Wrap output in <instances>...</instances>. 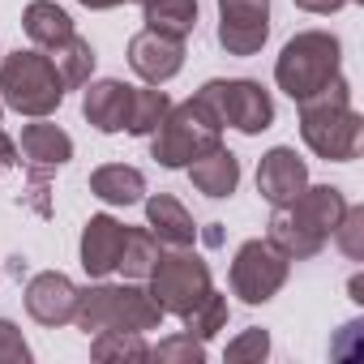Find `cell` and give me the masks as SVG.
Returning <instances> with one entry per match:
<instances>
[{"label": "cell", "mask_w": 364, "mask_h": 364, "mask_svg": "<svg viewBox=\"0 0 364 364\" xmlns=\"http://www.w3.org/2000/svg\"><path fill=\"white\" fill-rule=\"evenodd\" d=\"M360 133H364V116L351 107V86L343 73L300 103V137L317 159L351 163L360 154Z\"/></svg>", "instance_id": "6da1fadb"}, {"label": "cell", "mask_w": 364, "mask_h": 364, "mask_svg": "<svg viewBox=\"0 0 364 364\" xmlns=\"http://www.w3.org/2000/svg\"><path fill=\"white\" fill-rule=\"evenodd\" d=\"M163 309H159V300L141 287V283H90V287H82L77 291V313H73V321H77V330H86V334H99V330H159L163 326Z\"/></svg>", "instance_id": "7a4b0ae2"}, {"label": "cell", "mask_w": 364, "mask_h": 364, "mask_svg": "<svg viewBox=\"0 0 364 364\" xmlns=\"http://www.w3.org/2000/svg\"><path fill=\"white\" fill-rule=\"evenodd\" d=\"M0 103L26 120L60 112L65 82L43 48H18L9 56H0Z\"/></svg>", "instance_id": "3957f363"}, {"label": "cell", "mask_w": 364, "mask_h": 364, "mask_svg": "<svg viewBox=\"0 0 364 364\" xmlns=\"http://www.w3.org/2000/svg\"><path fill=\"white\" fill-rule=\"evenodd\" d=\"M338 73H343V43L330 31H300V35H291L283 43V52H279V60H274V86L291 103L313 99Z\"/></svg>", "instance_id": "277c9868"}, {"label": "cell", "mask_w": 364, "mask_h": 364, "mask_svg": "<svg viewBox=\"0 0 364 364\" xmlns=\"http://www.w3.org/2000/svg\"><path fill=\"white\" fill-rule=\"evenodd\" d=\"M223 141V124L219 116L193 95L185 103H171V112L163 116V124L150 133V154L159 167L167 171H185L193 159H202L206 150H215Z\"/></svg>", "instance_id": "5b68a950"}, {"label": "cell", "mask_w": 364, "mask_h": 364, "mask_svg": "<svg viewBox=\"0 0 364 364\" xmlns=\"http://www.w3.org/2000/svg\"><path fill=\"white\" fill-rule=\"evenodd\" d=\"M198 99L219 116L223 129H236L245 137H257L274 124V99L253 77H210L198 90Z\"/></svg>", "instance_id": "8992f818"}, {"label": "cell", "mask_w": 364, "mask_h": 364, "mask_svg": "<svg viewBox=\"0 0 364 364\" xmlns=\"http://www.w3.org/2000/svg\"><path fill=\"white\" fill-rule=\"evenodd\" d=\"M146 291L159 300V309L163 313H171V317H180V313H189L215 283H210V266L202 262V253H193V245L189 249H163L159 253V262H154V270L146 274Z\"/></svg>", "instance_id": "52a82bcc"}, {"label": "cell", "mask_w": 364, "mask_h": 364, "mask_svg": "<svg viewBox=\"0 0 364 364\" xmlns=\"http://www.w3.org/2000/svg\"><path fill=\"white\" fill-rule=\"evenodd\" d=\"M287 270L291 262L270 245V240H245L232 257V291L245 300V304H270L283 283H287Z\"/></svg>", "instance_id": "ba28073f"}, {"label": "cell", "mask_w": 364, "mask_h": 364, "mask_svg": "<svg viewBox=\"0 0 364 364\" xmlns=\"http://www.w3.org/2000/svg\"><path fill=\"white\" fill-rule=\"evenodd\" d=\"M270 39V0H219V48L228 56H257Z\"/></svg>", "instance_id": "9c48e42d"}, {"label": "cell", "mask_w": 364, "mask_h": 364, "mask_svg": "<svg viewBox=\"0 0 364 364\" xmlns=\"http://www.w3.org/2000/svg\"><path fill=\"white\" fill-rule=\"evenodd\" d=\"M129 69H133L146 86L171 82L180 69H185V39H171V35H159V31L141 26V31L129 39Z\"/></svg>", "instance_id": "30bf717a"}, {"label": "cell", "mask_w": 364, "mask_h": 364, "mask_svg": "<svg viewBox=\"0 0 364 364\" xmlns=\"http://www.w3.org/2000/svg\"><path fill=\"white\" fill-rule=\"evenodd\" d=\"M309 185V163L296 154V146H270L257 163V193L270 206H291Z\"/></svg>", "instance_id": "8fae6325"}, {"label": "cell", "mask_w": 364, "mask_h": 364, "mask_svg": "<svg viewBox=\"0 0 364 364\" xmlns=\"http://www.w3.org/2000/svg\"><path fill=\"white\" fill-rule=\"evenodd\" d=\"M77 283L60 270H43L26 283V313L39 321V326H69L73 313H77Z\"/></svg>", "instance_id": "7c38bea8"}, {"label": "cell", "mask_w": 364, "mask_h": 364, "mask_svg": "<svg viewBox=\"0 0 364 364\" xmlns=\"http://www.w3.org/2000/svg\"><path fill=\"white\" fill-rule=\"evenodd\" d=\"M18 154L26 159L31 176H48V171H56V167H65V163L73 159V137H69L60 124H52L48 116H39V120H31V124L22 129Z\"/></svg>", "instance_id": "4fadbf2b"}, {"label": "cell", "mask_w": 364, "mask_h": 364, "mask_svg": "<svg viewBox=\"0 0 364 364\" xmlns=\"http://www.w3.org/2000/svg\"><path fill=\"white\" fill-rule=\"evenodd\" d=\"M124 232H129V228H124L120 219H112V215H90V219H86L77 253H82V270H86L90 279H107V274H116Z\"/></svg>", "instance_id": "5bb4252c"}, {"label": "cell", "mask_w": 364, "mask_h": 364, "mask_svg": "<svg viewBox=\"0 0 364 364\" xmlns=\"http://www.w3.org/2000/svg\"><path fill=\"white\" fill-rule=\"evenodd\" d=\"M129 99H133V86H129V82H120V77L86 82L82 116H86V124H90V129H99V133H124Z\"/></svg>", "instance_id": "9a60e30c"}, {"label": "cell", "mask_w": 364, "mask_h": 364, "mask_svg": "<svg viewBox=\"0 0 364 364\" xmlns=\"http://www.w3.org/2000/svg\"><path fill=\"white\" fill-rule=\"evenodd\" d=\"M141 202H146V228L154 232V240L163 249H189V245H198L193 215L180 206L171 193H154V198H141Z\"/></svg>", "instance_id": "2e32d148"}, {"label": "cell", "mask_w": 364, "mask_h": 364, "mask_svg": "<svg viewBox=\"0 0 364 364\" xmlns=\"http://www.w3.org/2000/svg\"><path fill=\"white\" fill-rule=\"evenodd\" d=\"M266 240L287 257V262H309V257H317L330 240L326 236H317L291 206H274V215H270V232H266Z\"/></svg>", "instance_id": "e0dca14e"}, {"label": "cell", "mask_w": 364, "mask_h": 364, "mask_svg": "<svg viewBox=\"0 0 364 364\" xmlns=\"http://www.w3.org/2000/svg\"><path fill=\"white\" fill-rule=\"evenodd\" d=\"M185 171H189V180H193V189L206 193V198H215V202H219V198H232V193L240 189V159H236L223 141H219L215 150H206L202 159H193Z\"/></svg>", "instance_id": "ac0fdd59"}, {"label": "cell", "mask_w": 364, "mask_h": 364, "mask_svg": "<svg viewBox=\"0 0 364 364\" xmlns=\"http://www.w3.org/2000/svg\"><path fill=\"white\" fill-rule=\"evenodd\" d=\"M351 202H347V193L338 189V185H304V193L291 202V210L317 232V236H334V228H338V219H343V210H347Z\"/></svg>", "instance_id": "d6986e66"}, {"label": "cell", "mask_w": 364, "mask_h": 364, "mask_svg": "<svg viewBox=\"0 0 364 364\" xmlns=\"http://www.w3.org/2000/svg\"><path fill=\"white\" fill-rule=\"evenodd\" d=\"M90 193L103 206H137L146 198V176L129 163H103L90 171Z\"/></svg>", "instance_id": "ffe728a7"}, {"label": "cell", "mask_w": 364, "mask_h": 364, "mask_svg": "<svg viewBox=\"0 0 364 364\" xmlns=\"http://www.w3.org/2000/svg\"><path fill=\"white\" fill-rule=\"evenodd\" d=\"M22 31H26V39L35 48L48 52V48H56V43H65L73 35V18L56 5V0H31L26 14H22Z\"/></svg>", "instance_id": "44dd1931"}, {"label": "cell", "mask_w": 364, "mask_h": 364, "mask_svg": "<svg viewBox=\"0 0 364 364\" xmlns=\"http://www.w3.org/2000/svg\"><path fill=\"white\" fill-rule=\"evenodd\" d=\"M48 56H52V65H56V73H60V82H65V90H77V86H86L90 77H95V48H90V39H82L77 31L65 39V43H56V48H48Z\"/></svg>", "instance_id": "7402d4cb"}, {"label": "cell", "mask_w": 364, "mask_h": 364, "mask_svg": "<svg viewBox=\"0 0 364 364\" xmlns=\"http://www.w3.org/2000/svg\"><path fill=\"white\" fill-rule=\"evenodd\" d=\"M141 22L159 35L189 39L198 31V0H150L141 5Z\"/></svg>", "instance_id": "603a6c76"}, {"label": "cell", "mask_w": 364, "mask_h": 364, "mask_svg": "<svg viewBox=\"0 0 364 364\" xmlns=\"http://www.w3.org/2000/svg\"><path fill=\"white\" fill-rule=\"evenodd\" d=\"M159 253H163V245L154 240L150 228H129V232H124V245H120V262H116V270H120L129 283H146V274L154 270Z\"/></svg>", "instance_id": "cb8c5ba5"}, {"label": "cell", "mask_w": 364, "mask_h": 364, "mask_svg": "<svg viewBox=\"0 0 364 364\" xmlns=\"http://www.w3.org/2000/svg\"><path fill=\"white\" fill-rule=\"evenodd\" d=\"M167 112H171L167 90H159V86H133L124 133H133V137H150V133L163 124V116H167Z\"/></svg>", "instance_id": "d4e9b609"}, {"label": "cell", "mask_w": 364, "mask_h": 364, "mask_svg": "<svg viewBox=\"0 0 364 364\" xmlns=\"http://www.w3.org/2000/svg\"><path fill=\"white\" fill-rule=\"evenodd\" d=\"M228 317H232V304H228V296L223 291H206L189 313H180V321H185V330L193 334V338H202V343H210L219 330H228Z\"/></svg>", "instance_id": "484cf974"}, {"label": "cell", "mask_w": 364, "mask_h": 364, "mask_svg": "<svg viewBox=\"0 0 364 364\" xmlns=\"http://www.w3.org/2000/svg\"><path fill=\"white\" fill-rule=\"evenodd\" d=\"M90 355L99 364H112V360H150V343L141 330H99L90 334Z\"/></svg>", "instance_id": "4316f807"}, {"label": "cell", "mask_w": 364, "mask_h": 364, "mask_svg": "<svg viewBox=\"0 0 364 364\" xmlns=\"http://www.w3.org/2000/svg\"><path fill=\"white\" fill-rule=\"evenodd\" d=\"M150 355L163 360V364H202V360H206V343L185 330V334H171V338H163L159 347H150Z\"/></svg>", "instance_id": "83f0119b"}, {"label": "cell", "mask_w": 364, "mask_h": 364, "mask_svg": "<svg viewBox=\"0 0 364 364\" xmlns=\"http://www.w3.org/2000/svg\"><path fill=\"white\" fill-rule=\"evenodd\" d=\"M334 245L343 249L347 262H364V206H347L338 228H334Z\"/></svg>", "instance_id": "f1b7e54d"}, {"label": "cell", "mask_w": 364, "mask_h": 364, "mask_svg": "<svg viewBox=\"0 0 364 364\" xmlns=\"http://www.w3.org/2000/svg\"><path fill=\"white\" fill-rule=\"evenodd\" d=\"M270 355V330H262V326H249V330H240L232 343H228V360H236V364H262Z\"/></svg>", "instance_id": "f546056e"}, {"label": "cell", "mask_w": 364, "mask_h": 364, "mask_svg": "<svg viewBox=\"0 0 364 364\" xmlns=\"http://www.w3.org/2000/svg\"><path fill=\"white\" fill-rule=\"evenodd\" d=\"M31 343L26 334L9 321V317H0V364H31Z\"/></svg>", "instance_id": "4dcf8cb0"}, {"label": "cell", "mask_w": 364, "mask_h": 364, "mask_svg": "<svg viewBox=\"0 0 364 364\" xmlns=\"http://www.w3.org/2000/svg\"><path fill=\"white\" fill-rule=\"evenodd\" d=\"M296 9H304V14H317V18H330V14H338V9H347V5H360V0H291Z\"/></svg>", "instance_id": "1f68e13d"}, {"label": "cell", "mask_w": 364, "mask_h": 364, "mask_svg": "<svg viewBox=\"0 0 364 364\" xmlns=\"http://www.w3.org/2000/svg\"><path fill=\"white\" fill-rule=\"evenodd\" d=\"M14 163H18V141H14L5 129H0V176H5Z\"/></svg>", "instance_id": "d6a6232c"}, {"label": "cell", "mask_w": 364, "mask_h": 364, "mask_svg": "<svg viewBox=\"0 0 364 364\" xmlns=\"http://www.w3.org/2000/svg\"><path fill=\"white\" fill-rule=\"evenodd\" d=\"M82 9H95V14H103V9H120V5H133V0H77Z\"/></svg>", "instance_id": "836d02e7"}, {"label": "cell", "mask_w": 364, "mask_h": 364, "mask_svg": "<svg viewBox=\"0 0 364 364\" xmlns=\"http://www.w3.org/2000/svg\"><path fill=\"white\" fill-rule=\"evenodd\" d=\"M347 287H351V300H355V304H364V279H360V274H351V283H347Z\"/></svg>", "instance_id": "e575fe53"}, {"label": "cell", "mask_w": 364, "mask_h": 364, "mask_svg": "<svg viewBox=\"0 0 364 364\" xmlns=\"http://www.w3.org/2000/svg\"><path fill=\"white\" fill-rule=\"evenodd\" d=\"M133 5H150V0H133Z\"/></svg>", "instance_id": "d590c367"}, {"label": "cell", "mask_w": 364, "mask_h": 364, "mask_svg": "<svg viewBox=\"0 0 364 364\" xmlns=\"http://www.w3.org/2000/svg\"><path fill=\"white\" fill-rule=\"evenodd\" d=\"M0 116H5V103H0Z\"/></svg>", "instance_id": "8d00e7d4"}]
</instances>
